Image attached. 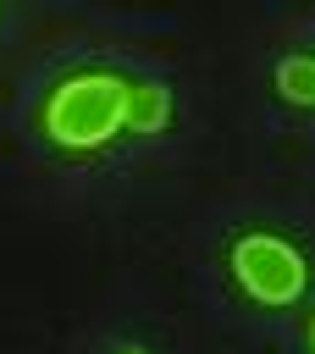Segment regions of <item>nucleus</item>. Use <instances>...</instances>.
<instances>
[{"mask_svg": "<svg viewBox=\"0 0 315 354\" xmlns=\"http://www.w3.org/2000/svg\"><path fill=\"white\" fill-rule=\"evenodd\" d=\"M171 122V94H166V83H127V116H122V127H133V133H160Z\"/></svg>", "mask_w": 315, "mask_h": 354, "instance_id": "obj_3", "label": "nucleus"}, {"mask_svg": "<svg viewBox=\"0 0 315 354\" xmlns=\"http://www.w3.org/2000/svg\"><path fill=\"white\" fill-rule=\"evenodd\" d=\"M232 277H238V288L254 304H271L276 310V304H293L304 293L309 266H304V254L293 243H282L271 232H249V238L232 243Z\"/></svg>", "mask_w": 315, "mask_h": 354, "instance_id": "obj_2", "label": "nucleus"}, {"mask_svg": "<svg viewBox=\"0 0 315 354\" xmlns=\"http://www.w3.org/2000/svg\"><path fill=\"white\" fill-rule=\"evenodd\" d=\"M122 354H144V348H122Z\"/></svg>", "mask_w": 315, "mask_h": 354, "instance_id": "obj_6", "label": "nucleus"}, {"mask_svg": "<svg viewBox=\"0 0 315 354\" xmlns=\"http://www.w3.org/2000/svg\"><path fill=\"white\" fill-rule=\"evenodd\" d=\"M309 348H315V321H309Z\"/></svg>", "mask_w": 315, "mask_h": 354, "instance_id": "obj_5", "label": "nucleus"}, {"mask_svg": "<svg viewBox=\"0 0 315 354\" xmlns=\"http://www.w3.org/2000/svg\"><path fill=\"white\" fill-rule=\"evenodd\" d=\"M127 116V83L111 72H77L44 100V133L61 149H94L105 144Z\"/></svg>", "mask_w": 315, "mask_h": 354, "instance_id": "obj_1", "label": "nucleus"}, {"mask_svg": "<svg viewBox=\"0 0 315 354\" xmlns=\"http://www.w3.org/2000/svg\"><path fill=\"white\" fill-rule=\"evenodd\" d=\"M276 88L293 100V105H315V61L309 55H287L276 66Z\"/></svg>", "mask_w": 315, "mask_h": 354, "instance_id": "obj_4", "label": "nucleus"}]
</instances>
